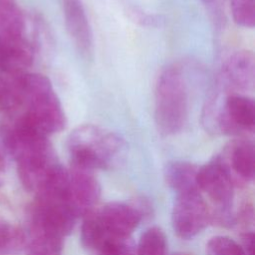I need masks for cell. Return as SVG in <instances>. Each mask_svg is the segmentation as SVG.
<instances>
[{
    "label": "cell",
    "mask_w": 255,
    "mask_h": 255,
    "mask_svg": "<svg viewBox=\"0 0 255 255\" xmlns=\"http://www.w3.org/2000/svg\"><path fill=\"white\" fill-rule=\"evenodd\" d=\"M188 99L184 78L176 67L164 69L155 85V123L165 135L175 134L187 119Z\"/></svg>",
    "instance_id": "obj_3"
},
{
    "label": "cell",
    "mask_w": 255,
    "mask_h": 255,
    "mask_svg": "<svg viewBox=\"0 0 255 255\" xmlns=\"http://www.w3.org/2000/svg\"><path fill=\"white\" fill-rule=\"evenodd\" d=\"M63 9L66 27L75 46L85 58H92L94 37L82 1L63 0Z\"/></svg>",
    "instance_id": "obj_7"
},
{
    "label": "cell",
    "mask_w": 255,
    "mask_h": 255,
    "mask_svg": "<svg viewBox=\"0 0 255 255\" xmlns=\"http://www.w3.org/2000/svg\"><path fill=\"white\" fill-rule=\"evenodd\" d=\"M101 255H133L130 248L124 242V239L110 238L100 249Z\"/></svg>",
    "instance_id": "obj_22"
},
{
    "label": "cell",
    "mask_w": 255,
    "mask_h": 255,
    "mask_svg": "<svg viewBox=\"0 0 255 255\" xmlns=\"http://www.w3.org/2000/svg\"><path fill=\"white\" fill-rule=\"evenodd\" d=\"M222 79L233 90H250L255 83L254 56L249 51H239L231 55L222 67Z\"/></svg>",
    "instance_id": "obj_11"
},
{
    "label": "cell",
    "mask_w": 255,
    "mask_h": 255,
    "mask_svg": "<svg viewBox=\"0 0 255 255\" xmlns=\"http://www.w3.org/2000/svg\"><path fill=\"white\" fill-rule=\"evenodd\" d=\"M206 3H209V4H214V3H218V2H221L222 0H204ZM224 1V0H223Z\"/></svg>",
    "instance_id": "obj_24"
},
{
    "label": "cell",
    "mask_w": 255,
    "mask_h": 255,
    "mask_svg": "<svg viewBox=\"0 0 255 255\" xmlns=\"http://www.w3.org/2000/svg\"><path fill=\"white\" fill-rule=\"evenodd\" d=\"M110 238L112 236L105 231L97 215L89 214L86 216L81 226L80 235L81 243L84 247L100 251L105 242Z\"/></svg>",
    "instance_id": "obj_14"
},
{
    "label": "cell",
    "mask_w": 255,
    "mask_h": 255,
    "mask_svg": "<svg viewBox=\"0 0 255 255\" xmlns=\"http://www.w3.org/2000/svg\"><path fill=\"white\" fill-rule=\"evenodd\" d=\"M196 184L198 189L203 190L219 206L226 220L234 194L231 170L226 161L216 157L199 167Z\"/></svg>",
    "instance_id": "obj_5"
},
{
    "label": "cell",
    "mask_w": 255,
    "mask_h": 255,
    "mask_svg": "<svg viewBox=\"0 0 255 255\" xmlns=\"http://www.w3.org/2000/svg\"><path fill=\"white\" fill-rule=\"evenodd\" d=\"M63 239L42 232L31 231L28 255H62Z\"/></svg>",
    "instance_id": "obj_15"
},
{
    "label": "cell",
    "mask_w": 255,
    "mask_h": 255,
    "mask_svg": "<svg viewBox=\"0 0 255 255\" xmlns=\"http://www.w3.org/2000/svg\"><path fill=\"white\" fill-rule=\"evenodd\" d=\"M231 14L234 22L242 27L253 28L255 25V1L231 0Z\"/></svg>",
    "instance_id": "obj_18"
},
{
    "label": "cell",
    "mask_w": 255,
    "mask_h": 255,
    "mask_svg": "<svg viewBox=\"0 0 255 255\" xmlns=\"http://www.w3.org/2000/svg\"><path fill=\"white\" fill-rule=\"evenodd\" d=\"M68 146L71 167L95 171L109 167L123 151L125 142L113 131L83 125L70 134Z\"/></svg>",
    "instance_id": "obj_2"
},
{
    "label": "cell",
    "mask_w": 255,
    "mask_h": 255,
    "mask_svg": "<svg viewBox=\"0 0 255 255\" xmlns=\"http://www.w3.org/2000/svg\"><path fill=\"white\" fill-rule=\"evenodd\" d=\"M198 167L186 161H173L166 165L164 176L176 194L198 189L196 174ZM199 190V189H198Z\"/></svg>",
    "instance_id": "obj_12"
},
{
    "label": "cell",
    "mask_w": 255,
    "mask_h": 255,
    "mask_svg": "<svg viewBox=\"0 0 255 255\" xmlns=\"http://www.w3.org/2000/svg\"><path fill=\"white\" fill-rule=\"evenodd\" d=\"M34 52L25 37L0 35V73L19 74L33 63Z\"/></svg>",
    "instance_id": "obj_9"
},
{
    "label": "cell",
    "mask_w": 255,
    "mask_h": 255,
    "mask_svg": "<svg viewBox=\"0 0 255 255\" xmlns=\"http://www.w3.org/2000/svg\"><path fill=\"white\" fill-rule=\"evenodd\" d=\"M105 231L112 237L125 239L138 225L141 213L132 206L110 202L96 214Z\"/></svg>",
    "instance_id": "obj_8"
},
{
    "label": "cell",
    "mask_w": 255,
    "mask_h": 255,
    "mask_svg": "<svg viewBox=\"0 0 255 255\" xmlns=\"http://www.w3.org/2000/svg\"><path fill=\"white\" fill-rule=\"evenodd\" d=\"M166 238L159 227H150L140 236L137 255H165Z\"/></svg>",
    "instance_id": "obj_16"
},
{
    "label": "cell",
    "mask_w": 255,
    "mask_h": 255,
    "mask_svg": "<svg viewBox=\"0 0 255 255\" xmlns=\"http://www.w3.org/2000/svg\"><path fill=\"white\" fill-rule=\"evenodd\" d=\"M25 236L21 229L4 221H0V255H11L22 248Z\"/></svg>",
    "instance_id": "obj_17"
},
{
    "label": "cell",
    "mask_w": 255,
    "mask_h": 255,
    "mask_svg": "<svg viewBox=\"0 0 255 255\" xmlns=\"http://www.w3.org/2000/svg\"><path fill=\"white\" fill-rule=\"evenodd\" d=\"M230 163L238 176L246 181L252 180L255 172L254 144L248 140L236 142L230 151Z\"/></svg>",
    "instance_id": "obj_13"
},
{
    "label": "cell",
    "mask_w": 255,
    "mask_h": 255,
    "mask_svg": "<svg viewBox=\"0 0 255 255\" xmlns=\"http://www.w3.org/2000/svg\"><path fill=\"white\" fill-rule=\"evenodd\" d=\"M220 130L228 134L252 132L255 128V105L252 99L238 95H229L217 115Z\"/></svg>",
    "instance_id": "obj_6"
},
{
    "label": "cell",
    "mask_w": 255,
    "mask_h": 255,
    "mask_svg": "<svg viewBox=\"0 0 255 255\" xmlns=\"http://www.w3.org/2000/svg\"><path fill=\"white\" fill-rule=\"evenodd\" d=\"M70 195L71 202L78 215L87 213L100 197V185L94 176V171L71 167Z\"/></svg>",
    "instance_id": "obj_10"
},
{
    "label": "cell",
    "mask_w": 255,
    "mask_h": 255,
    "mask_svg": "<svg viewBox=\"0 0 255 255\" xmlns=\"http://www.w3.org/2000/svg\"><path fill=\"white\" fill-rule=\"evenodd\" d=\"M175 255H186V254H175Z\"/></svg>",
    "instance_id": "obj_25"
},
{
    "label": "cell",
    "mask_w": 255,
    "mask_h": 255,
    "mask_svg": "<svg viewBox=\"0 0 255 255\" xmlns=\"http://www.w3.org/2000/svg\"><path fill=\"white\" fill-rule=\"evenodd\" d=\"M11 159H14L13 128L0 124V171H4Z\"/></svg>",
    "instance_id": "obj_20"
},
{
    "label": "cell",
    "mask_w": 255,
    "mask_h": 255,
    "mask_svg": "<svg viewBox=\"0 0 255 255\" xmlns=\"http://www.w3.org/2000/svg\"><path fill=\"white\" fill-rule=\"evenodd\" d=\"M209 255H246L242 246L227 236L212 237L207 243Z\"/></svg>",
    "instance_id": "obj_19"
},
{
    "label": "cell",
    "mask_w": 255,
    "mask_h": 255,
    "mask_svg": "<svg viewBox=\"0 0 255 255\" xmlns=\"http://www.w3.org/2000/svg\"><path fill=\"white\" fill-rule=\"evenodd\" d=\"M22 114L19 116L46 135L61 131L66 125L62 105L50 80L41 74L22 78Z\"/></svg>",
    "instance_id": "obj_1"
},
{
    "label": "cell",
    "mask_w": 255,
    "mask_h": 255,
    "mask_svg": "<svg viewBox=\"0 0 255 255\" xmlns=\"http://www.w3.org/2000/svg\"><path fill=\"white\" fill-rule=\"evenodd\" d=\"M242 248L244 250V252L246 253V255H254L253 250H254V233L252 231L249 232H245L242 237Z\"/></svg>",
    "instance_id": "obj_23"
},
{
    "label": "cell",
    "mask_w": 255,
    "mask_h": 255,
    "mask_svg": "<svg viewBox=\"0 0 255 255\" xmlns=\"http://www.w3.org/2000/svg\"><path fill=\"white\" fill-rule=\"evenodd\" d=\"M15 111L14 88L10 77L0 74V114H13Z\"/></svg>",
    "instance_id": "obj_21"
},
{
    "label": "cell",
    "mask_w": 255,
    "mask_h": 255,
    "mask_svg": "<svg viewBox=\"0 0 255 255\" xmlns=\"http://www.w3.org/2000/svg\"><path fill=\"white\" fill-rule=\"evenodd\" d=\"M208 221V208L198 189L176 195L171 213V223L178 237L193 238L207 226Z\"/></svg>",
    "instance_id": "obj_4"
}]
</instances>
